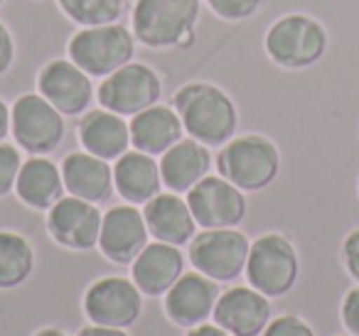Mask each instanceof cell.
Returning a JSON list of instances; mask_svg holds the SVG:
<instances>
[{
    "label": "cell",
    "instance_id": "cell-15",
    "mask_svg": "<svg viewBox=\"0 0 359 336\" xmlns=\"http://www.w3.org/2000/svg\"><path fill=\"white\" fill-rule=\"evenodd\" d=\"M219 300V285L212 277L202 275L200 270L182 272L180 280L165 292V314L177 326L205 324L215 314Z\"/></svg>",
    "mask_w": 359,
    "mask_h": 336
},
{
    "label": "cell",
    "instance_id": "cell-14",
    "mask_svg": "<svg viewBox=\"0 0 359 336\" xmlns=\"http://www.w3.org/2000/svg\"><path fill=\"white\" fill-rule=\"evenodd\" d=\"M148 236L150 231L145 226L143 211H138L135 204L111 206L101 221L99 251L116 265H128L148 246Z\"/></svg>",
    "mask_w": 359,
    "mask_h": 336
},
{
    "label": "cell",
    "instance_id": "cell-20",
    "mask_svg": "<svg viewBox=\"0 0 359 336\" xmlns=\"http://www.w3.org/2000/svg\"><path fill=\"white\" fill-rule=\"evenodd\" d=\"M212 153L195 138H182L168 153L160 155V177L163 187L175 194H187L200 179L210 174Z\"/></svg>",
    "mask_w": 359,
    "mask_h": 336
},
{
    "label": "cell",
    "instance_id": "cell-25",
    "mask_svg": "<svg viewBox=\"0 0 359 336\" xmlns=\"http://www.w3.org/2000/svg\"><path fill=\"white\" fill-rule=\"evenodd\" d=\"M35 270L30 241L15 231H0V290L22 285Z\"/></svg>",
    "mask_w": 359,
    "mask_h": 336
},
{
    "label": "cell",
    "instance_id": "cell-27",
    "mask_svg": "<svg viewBox=\"0 0 359 336\" xmlns=\"http://www.w3.org/2000/svg\"><path fill=\"white\" fill-rule=\"evenodd\" d=\"M22 167V158L15 145L0 143V197H6L15 189L18 172Z\"/></svg>",
    "mask_w": 359,
    "mask_h": 336
},
{
    "label": "cell",
    "instance_id": "cell-12",
    "mask_svg": "<svg viewBox=\"0 0 359 336\" xmlns=\"http://www.w3.org/2000/svg\"><path fill=\"white\" fill-rule=\"evenodd\" d=\"M104 214L99 204L84 202L79 197H62L55 206L47 211V231L52 241L69 251H91L99 246V233Z\"/></svg>",
    "mask_w": 359,
    "mask_h": 336
},
{
    "label": "cell",
    "instance_id": "cell-2",
    "mask_svg": "<svg viewBox=\"0 0 359 336\" xmlns=\"http://www.w3.org/2000/svg\"><path fill=\"white\" fill-rule=\"evenodd\" d=\"M200 20V0H135L130 25L140 45L150 50H190Z\"/></svg>",
    "mask_w": 359,
    "mask_h": 336
},
{
    "label": "cell",
    "instance_id": "cell-26",
    "mask_svg": "<svg viewBox=\"0 0 359 336\" xmlns=\"http://www.w3.org/2000/svg\"><path fill=\"white\" fill-rule=\"evenodd\" d=\"M67 18L81 27L118 22L123 15V0H57Z\"/></svg>",
    "mask_w": 359,
    "mask_h": 336
},
{
    "label": "cell",
    "instance_id": "cell-5",
    "mask_svg": "<svg viewBox=\"0 0 359 336\" xmlns=\"http://www.w3.org/2000/svg\"><path fill=\"white\" fill-rule=\"evenodd\" d=\"M266 52L283 69H305L323 59L327 30L315 18L290 13L276 20L266 32Z\"/></svg>",
    "mask_w": 359,
    "mask_h": 336
},
{
    "label": "cell",
    "instance_id": "cell-30",
    "mask_svg": "<svg viewBox=\"0 0 359 336\" xmlns=\"http://www.w3.org/2000/svg\"><path fill=\"white\" fill-rule=\"evenodd\" d=\"M342 260L347 272L359 282V228H354L342 243Z\"/></svg>",
    "mask_w": 359,
    "mask_h": 336
},
{
    "label": "cell",
    "instance_id": "cell-32",
    "mask_svg": "<svg viewBox=\"0 0 359 336\" xmlns=\"http://www.w3.org/2000/svg\"><path fill=\"white\" fill-rule=\"evenodd\" d=\"M15 62V40H13L11 30L0 22V76L6 74Z\"/></svg>",
    "mask_w": 359,
    "mask_h": 336
},
{
    "label": "cell",
    "instance_id": "cell-16",
    "mask_svg": "<svg viewBox=\"0 0 359 336\" xmlns=\"http://www.w3.org/2000/svg\"><path fill=\"white\" fill-rule=\"evenodd\" d=\"M271 321V302L254 287H231L219 295L215 307V324L231 336H259Z\"/></svg>",
    "mask_w": 359,
    "mask_h": 336
},
{
    "label": "cell",
    "instance_id": "cell-11",
    "mask_svg": "<svg viewBox=\"0 0 359 336\" xmlns=\"http://www.w3.org/2000/svg\"><path fill=\"white\" fill-rule=\"evenodd\" d=\"M143 292L135 287V282L126 277H101L86 290L84 312L94 324L101 326H126L135 324L143 309Z\"/></svg>",
    "mask_w": 359,
    "mask_h": 336
},
{
    "label": "cell",
    "instance_id": "cell-9",
    "mask_svg": "<svg viewBox=\"0 0 359 336\" xmlns=\"http://www.w3.org/2000/svg\"><path fill=\"white\" fill-rule=\"evenodd\" d=\"M249 248V238L236 228H205L190 241V260L202 275L231 282L246 270Z\"/></svg>",
    "mask_w": 359,
    "mask_h": 336
},
{
    "label": "cell",
    "instance_id": "cell-7",
    "mask_svg": "<svg viewBox=\"0 0 359 336\" xmlns=\"http://www.w3.org/2000/svg\"><path fill=\"white\" fill-rule=\"evenodd\" d=\"M163 94V81L155 74L153 66L143 62H128L114 74L104 76L101 86L96 89L101 108L114 111L118 115H130L150 108L160 101Z\"/></svg>",
    "mask_w": 359,
    "mask_h": 336
},
{
    "label": "cell",
    "instance_id": "cell-23",
    "mask_svg": "<svg viewBox=\"0 0 359 336\" xmlns=\"http://www.w3.org/2000/svg\"><path fill=\"white\" fill-rule=\"evenodd\" d=\"M15 192L25 206L35 211H50L62 197H65V179L62 169L45 155H32L25 160L18 172Z\"/></svg>",
    "mask_w": 359,
    "mask_h": 336
},
{
    "label": "cell",
    "instance_id": "cell-33",
    "mask_svg": "<svg viewBox=\"0 0 359 336\" xmlns=\"http://www.w3.org/2000/svg\"><path fill=\"white\" fill-rule=\"evenodd\" d=\"M79 336H128V334H126L123 329H116V326L94 324V326H86V329H81Z\"/></svg>",
    "mask_w": 359,
    "mask_h": 336
},
{
    "label": "cell",
    "instance_id": "cell-18",
    "mask_svg": "<svg viewBox=\"0 0 359 336\" xmlns=\"http://www.w3.org/2000/svg\"><path fill=\"white\" fill-rule=\"evenodd\" d=\"M182 272H185V258L180 248L163 241L148 243L130 267L135 287L148 297L165 295L180 280Z\"/></svg>",
    "mask_w": 359,
    "mask_h": 336
},
{
    "label": "cell",
    "instance_id": "cell-34",
    "mask_svg": "<svg viewBox=\"0 0 359 336\" xmlns=\"http://www.w3.org/2000/svg\"><path fill=\"white\" fill-rule=\"evenodd\" d=\"M187 336H231L226 329H222L219 324H197L187 331Z\"/></svg>",
    "mask_w": 359,
    "mask_h": 336
},
{
    "label": "cell",
    "instance_id": "cell-10",
    "mask_svg": "<svg viewBox=\"0 0 359 336\" xmlns=\"http://www.w3.org/2000/svg\"><path fill=\"white\" fill-rule=\"evenodd\" d=\"M187 204L200 228H236L246 216V199L239 187L207 174L187 192Z\"/></svg>",
    "mask_w": 359,
    "mask_h": 336
},
{
    "label": "cell",
    "instance_id": "cell-19",
    "mask_svg": "<svg viewBox=\"0 0 359 336\" xmlns=\"http://www.w3.org/2000/svg\"><path fill=\"white\" fill-rule=\"evenodd\" d=\"M65 189L91 204H106L114 194V167L91 153H69L60 164Z\"/></svg>",
    "mask_w": 359,
    "mask_h": 336
},
{
    "label": "cell",
    "instance_id": "cell-1",
    "mask_svg": "<svg viewBox=\"0 0 359 336\" xmlns=\"http://www.w3.org/2000/svg\"><path fill=\"white\" fill-rule=\"evenodd\" d=\"M172 106L182 120L185 133L205 143L207 148H219L234 138L239 113L229 94L219 86L207 81H190L177 89V94L172 96Z\"/></svg>",
    "mask_w": 359,
    "mask_h": 336
},
{
    "label": "cell",
    "instance_id": "cell-29",
    "mask_svg": "<svg viewBox=\"0 0 359 336\" xmlns=\"http://www.w3.org/2000/svg\"><path fill=\"white\" fill-rule=\"evenodd\" d=\"M264 336H315V331L303 319L288 314L269 321V326L264 329Z\"/></svg>",
    "mask_w": 359,
    "mask_h": 336
},
{
    "label": "cell",
    "instance_id": "cell-31",
    "mask_svg": "<svg viewBox=\"0 0 359 336\" xmlns=\"http://www.w3.org/2000/svg\"><path fill=\"white\" fill-rule=\"evenodd\" d=\"M342 321L352 336H359V287L347 292L342 302Z\"/></svg>",
    "mask_w": 359,
    "mask_h": 336
},
{
    "label": "cell",
    "instance_id": "cell-4",
    "mask_svg": "<svg viewBox=\"0 0 359 336\" xmlns=\"http://www.w3.org/2000/svg\"><path fill=\"white\" fill-rule=\"evenodd\" d=\"M217 169L241 192H259L278 177L280 155L264 135H239L219 150Z\"/></svg>",
    "mask_w": 359,
    "mask_h": 336
},
{
    "label": "cell",
    "instance_id": "cell-8",
    "mask_svg": "<svg viewBox=\"0 0 359 336\" xmlns=\"http://www.w3.org/2000/svg\"><path fill=\"white\" fill-rule=\"evenodd\" d=\"M11 133L25 153L47 155L65 140V115L42 94H22L11 106Z\"/></svg>",
    "mask_w": 359,
    "mask_h": 336
},
{
    "label": "cell",
    "instance_id": "cell-21",
    "mask_svg": "<svg viewBox=\"0 0 359 336\" xmlns=\"http://www.w3.org/2000/svg\"><path fill=\"white\" fill-rule=\"evenodd\" d=\"M130 145L145 155H163L172 148L175 143L182 140L185 128L182 120L170 106H150L130 118Z\"/></svg>",
    "mask_w": 359,
    "mask_h": 336
},
{
    "label": "cell",
    "instance_id": "cell-3",
    "mask_svg": "<svg viewBox=\"0 0 359 336\" xmlns=\"http://www.w3.org/2000/svg\"><path fill=\"white\" fill-rule=\"evenodd\" d=\"M135 35L118 22L96 27H81L67 45V55L91 79H104L123 64L133 62Z\"/></svg>",
    "mask_w": 359,
    "mask_h": 336
},
{
    "label": "cell",
    "instance_id": "cell-37",
    "mask_svg": "<svg viewBox=\"0 0 359 336\" xmlns=\"http://www.w3.org/2000/svg\"><path fill=\"white\" fill-rule=\"evenodd\" d=\"M3 3H6V0H0V6H3Z\"/></svg>",
    "mask_w": 359,
    "mask_h": 336
},
{
    "label": "cell",
    "instance_id": "cell-13",
    "mask_svg": "<svg viewBox=\"0 0 359 336\" xmlns=\"http://www.w3.org/2000/svg\"><path fill=\"white\" fill-rule=\"evenodd\" d=\"M37 94H42L62 115H81L94 101V84L72 59H50L37 74Z\"/></svg>",
    "mask_w": 359,
    "mask_h": 336
},
{
    "label": "cell",
    "instance_id": "cell-24",
    "mask_svg": "<svg viewBox=\"0 0 359 336\" xmlns=\"http://www.w3.org/2000/svg\"><path fill=\"white\" fill-rule=\"evenodd\" d=\"M114 187L128 204H148L163 187L160 162H155L153 155L128 150L114 164Z\"/></svg>",
    "mask_w": 359,
    "mask_h": 336
},
{
    "label": "cell",
    "instance_id": "cell-6",
    "mask_svg": "<svg viewBox=\"0 0 359 336\" xmlns=\"http://www.w3.org/2000/svg\"><path fill=\"white\" fill-rule=\"evenodd\" d=\"M298 253L283 233H264L249 248L246 277L254 290L266 297H283L298 280Z\"/></svg>",
    "mask_w": 359,
    "mask_h": 336
},
{
    "label": "cell",
    "instance_id": "cell-35",
    "mask_svg": "<svg viewBox=\"0 0 359 336\" xmlns=\"http://www.w3.org/2000/svg\"><path fill=\"white\" fill-rule=\"evenodd\" d=\"M11 133V106L0 99V143L8 138Z\"/></svg>",
    "mask_w": 359,
    "mask_h": 336
},
{
    "label": "cell",
    "instance_id": "cell-36",
    "mask_svg": "<svg viewBox=\"0 0 359 336\" xmlns=\"http://www.w3.org/2000/svg\"><path fill=\"white\" fill-rule=\"evenodd\" d=\"M35 336H67V334L60 329H42V331H37Z\"/></svg>",
    "mask_w": 359,
    "mask_h": 336
},
{
    "label": "cell",
    "instance_id": "cell-22",
    "mask_svg": "<svg viewBox=\"0 0 359 336\" xmlns=\"http://www.w3.org/2000/svg\"><path fill=\"white\" fill-rule=\"evenodd\" d=\"M79 140L86 153L109 162V160H118L123 153H128L130 128L123 115L114 113V111H86L79 120Z\"/></svg>",
    "mask_w": 359,
    "mask_h": 336
},
{
    "label": "cell",
    "instance_id": "cell-28",
    "mask_svg": "<svg viewBox=\"0 0 359 336\" xmlns=\"http://www.w3.org/2000/svg\"><path fill=\"white\" fill-rule=\"evenodd\" d=\"M207 6L219 15L222 20L239 22L251 18L261 8V0H207Z\"/></svg>",
    "mask_w": 359,
    "mask_h": 336
},
{
    "label": "cell",
    "instance_id": "cell-17",
    "mask_svg": "<svg viewBox=\"0 0 359 336\" xmlns=\"http://www.w3.org/2000/svg\"><path fill=\"white\" fill-rule=\"evenodd\" d=\"M143 218L155 241L180 248L195 238L197 221L190 211V204L175 192H160L148 204H143Z\"/></svg>",
    "mask_w": 359,
    "mask_h": 336
}]
</instances>
